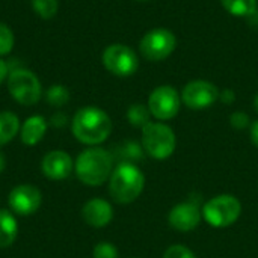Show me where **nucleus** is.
Listing matches in <instances>:
<instances>
[{
    "instance_id": "f257e3e1",
    "label": "nucleus",
    "mask_w": 258,
    "mask_h": 258,
    "mask_svg": "<svg viewBox=\"0 0 258 258\" xmlns=\"http://www.w3.org/2000/svg\"><path fill=\"white\" fill-rule=\"evenodd\" d=\"M112 132V121L109 115L94 106L77 110L73 118V133L76 139L86 145H97L104 142Z\"/></svg>"
},
{
    "instance_id": "f03ea898",
    "label": "nucleus",
    "mask_w": 258,
    "mask_h": 258,
    "mask_svg": "<svg viewBox=\"0 0 258 258\" xmlns=\"http://www.w3.org/2000/svg\"><path fill=\"white\" fill-rule=\"evenodd\" d=\"M113 157L103 148H88L76 160V175L88 186H100L112 175Z\"/></svg>"
},
{
    "instance_id": "7ed1b4c3",
    "label": "nucleus",
    "mask_w": 258,
    "mask_h": 258,
    "mask_svg": "<svg viewBox=\"0 0 258 258\" xmlns=\"http://www.w3.org/2000/svg\"><path fill=\"white\" fill-rule=\"evenodd\" d=\"M145 177L133 163H119L109 178V192L119 204L133 203L144 190Z\"/></svg>"
},
{
    "instance_id": "20e7f679",
    "label": "nucleus",
    "mask_w": 258,
    "mask_h": 258,
    "mask_svg": "<svg viewBox=\"0 0 258 258\" xmlns=\"http://www.w3.org/2000/svg\"><path fill=\"white\" fill-rule=\"evenodd\" d=\"M175 133L162 122H148L142 128V148L153 159H168L175 150Z\"/></svg>"
},
{
    "instance_id": "39448f33",
    "label": "nucleus",
    "mask_w": 258,
    "mask_h": 258,
    "mask_svg": "<svg viewBox=\"0 0 258 258\" xmlns=\"http://www.w3.org/2000/svg\"><path fill=\"white\" fill-rule=\"evenodd\" d=\"M242 212L240 201L233 195H218L212 198L203 209L204 219L216 228L233 225Z\"/></svg>"
},
{
    "instance_id": "423d86ee",
    "label": "nucleus",
    "mask_w": 258,
    "mask_h": 258,
    "mask_svg": "<svg viewBox=\"0 0 258 258\" xmlns=\"http://www.w3.org/2000/svg\"><path fill=\"white\" fill-rule=\"evenodd\" d=\"M8 89L15 101L24 106H32L39 101L42 88L38 77L29 70H12L8 76Z\"/></svg>"
},
{
    "instance_id": "0eeeda50",
    "label": "nucleus",
    "mask_w": 258,
    "mask_h": 258,
    "mask_svg": "<svg viewBox=\"0 0 258 258\" xmlns=\"http://www.w3.org/2000/svg\"><path fill=\"white\" fill-rule=\"evenodd\" d=\"M103 65L112 74L127 77L138 71L139 60L130 47L124 44H112L103 51Z\"/></svg>"
},
{
    "instance_id": "6e6552de",
    "label": "nucleus",
    "mask_w": 258,
    "mask_h": 258,
    "mask_svg": "<svg viewBox=\"0 0 258 258\" xmlns=\"http://www.w3.org/2000/svg\"><path fill=\"white\" fill-rule=\"evenodd\" d=\"M177 45V39L171 30L154 29L145 33L141 41V53L148 60H163L166 59Z\"/></svg>"
},
{
    "instance_id": "1a4fd4ad",
    "label": "nucleus",
    "mask_w": 258,
    "mask_h": 258,
    "mask_svg": "<svg viewBox=\"0 0 258 258\" xmlns=\"http://www.w3.org/2000/svg\"><path fill=\"white\" fill-rule=\"evenodd\" d=\"M180 95L172 86L156 88L148 98V109L157 119H171L180 110Z\"/></svg>"
},
{
    "instance_id": "9d476101",
    "label": "nucleus",
    "mask_w": 258,
    "mask_h": 258,
    "mask_svg": "<svg viewBox=\"0 0 258 258\" xmlns=\"http://www.w3.org/2000/svg\"><path fill=\"white\" fill-rule=\"evenodd\" d=\"M219 98L218 88L206 80H194L187 83L181 92V101L190 109H206Z\"/></svg>"
},
{
    "instance_id": "9b49d317",
    "label": "nucleus",
    "mask_w": 258,
    "mask_h": 258,
    "mask_svg": "<svg viewBox=\"0 0 258 258\" xmlns=\"http://www.w3.org/2000/svg\"><path fill=\"white\" fill-rule=\"evenodd\" d=\"M41 192L32 184H20L14 187L9 194V206L11 209L23 216L35 213L41 206Z\"/></svg>"
},
{
    "instance_id": "f8f14e48",
    "label": "nucleus",
    "mask_w": 258,
    "mask_h": 258,
    "mask_svg": "<svg viewBox=\"0 0 258 258\" xmlns=\"http://www.w3.org/2000/svg\"><path fill=\"white\" fill-rule=\"evenodd\" d=\"M201 221V212L197 203L187 201L177 204L168 216L169 225L177 231H192L200 225Z\"/></svg>"
},
{
    "instance_id": "ddd939ff",
    "label": "nucleus",
    "mask_w": 258,
    "mask_h": 258,
    "mask_svg": "<svg viewBox=\"0 0 258 258\" xmlns=\"http://www.w3.org/2000/svg\"><path fill=\"white\" fill-rule=\"evenodd\" d=\"M42 174L51 180H63L73 171V160L71 156L65 151H50L44 156L41 163Z\"/></svg>"
},
{
    "instance_id": "4468645a",
    "label": "nucleus",
    "mask_w": 258,
    "mask_h": 258,
    "mask_svg": "<svg viewBox=\"0 0 258 258\" xmlns=\"http://www.w3.org/2000/svg\"><path fill=\"white\" fill-rule=\"evenodd\" d=\"M82 216L88 225L101 228L110 224L113 218V210H112V206L106 200L94 198L83 206Z\"/></svg>"
},
{
    "instance_id": "2eb2a0df",
    "label": "nucleus",
    "mask_w": 258,
    "mask_h": 258,
    "mask_svg": "<svg viewBox=\"0 0 258 258\" xmlns=\"http://www.w3.org/2000/svg\"><path fill=\"white\" fill-rule=\"evenodd\" d=\"M45 132H47V121L39 115L30 116L24 121L21 127V132H20L21 142L29 147L36 145L44 138Z\"/></svg>"
},
{
    "instance_id": "dca6fc26",
    "label": "nucleus",
    "mask_w": 258,
    "mask_h": 258,
    "mask_svg": "<svg viewBox=\"0 0 258 258\" xmlns=\"http://www.w3.org/2000/svg\"><path fill=\"white\" fill-rule=\"evenodd\" d=\"M17 234L18 225L14 215L8 210H0V248L11 246Z\"/></svg>"
},
{
    "instance_id": "f3484780",
    "label": "nucleus",
    "mask_w": 258,
    "mask_h": 258,
    "mask_svg": "<svg viewBox=\"0 0 258 258\" xmlns=\"http://www.w3.org/2000/svg\"><path fill=\"white\" fill-rule=\"evenodd\" d=\"M110 154L113 159H118L119 163H133L135 165V162L144 159V148L133 141H127V142L119 144L115 148V151Z\"/></svg>"
},
{
    "instance_id": "a211bd4d",
    "label": "nucleus",
    "mask_w": 258,
    "mask_h": 258,
    "mask_svg": "<svg viewBox=\"0 0 258 258\" xmlns=\"http://www.w3.org/2000/svg\"><path fill=\"white\" fill-rule=\"evenodd\" d=\"M20 130L18 116L12 112H0V147L15 138Z\"/></svg>"
},
{
    "instance_id": "6ab92c4d",
    "label": "nucleus",
    "mask_w": 258,
    "mask_h": 258,
    "mask_svg": "<svg viewBox=\"0 0 258 258\" xmlns=\"http://www.w3.org/2000/svg\"><path fill=\"white\" fill-rule=\"evenodd\" d=\"M222 6L236 17H246L255 12L257 0H221Z\"/></svg>"
},
{
    "instance_id": "aec40b11",
    "label": "nucleus",
    "mask_w": 258,
    "mask_h": 258,
    "mask_svg": "<svg viewBox=\"0 0 258 258\" xmlns=\"http://www.w3.org/2000/svg\"><path fill=\"white\" fill-rule=\"evenodd\" d=\"M150 109L142 106V104H133L128 112H127V119L133 127H141L144 128L150 122Z\"/></svg>"
},
{
    "instance_id": "412c9836",
    "label": "nucleus",
    "mask_w": 258,
    "mask_h": 258,
    "mask_svg": "<svg viewBox=\"0 0 258 258\" xmlns=\"http://www.w3.org/2000/svg\"><path fill=\"white\" fill-rule=\"evenodd\" d=\"M33 11L44 20L53 18L59 9V0H32Z\"/></svg>"
},
{
    "instance_id": "4be33fe9",
    "label": "nucleus",
    "mask_w": 258,
    "mask_h": 258,
    "mask_svg": "<svg viewBox=\"0 0 258 258\" xmlns=\"http://www.w3.org/2000/svg\"><path fill=\"white\" fill-rule=\"evenodd\" d=\"M47 101L54 106V107H60L63 104L68 103L70 100V92L65 86L62 85H53L48 91H47V95H45Z\"/></svg>"
},
{
    "instance_id": "5701e85b",
    "label": "nucleus",
    "mask_w": 258,
    "mask_h": 258,
    "mask_svg": "<svg viewBox=\"0 0 258 258\" xmlns=\"http://www.w3.org/2000/svg\"><path fill=\"white\" fill-rule=\"evenodd\" d=\"M14 47V33L12 30L5 24L0 23V56H5L11 53Z\"/></svg>"
},
{
    "instance_id": "b1692460",
    "label": "nucleus",
    "mask_w": 258,
    "mask_h": 258,
    "mask_svg": "<svg viewBox=\"0 0 258 258\" xmlns=\"http://www.w3.org/2000/svg\"><path fill=\"white\" fill-rule=\"evenodd\" d=\"M92 255L94 258H118V249L109 242H101L95 245Z\"/></svg>"
},
{
    "instance_id": "393cba45",
    "label": "nucleus",
    "mask_w": 258,
    "mask_h": 258,
    "mask_svg": "<svg viewBox=\"0 0 258 258\" xmlns=\"http://www.w3.org/2000/svg\"><path fill=\"white\" fill-rule=\"evenodd\" d=\"M163 258H197V257H195V254H194L189 248H186V246H183V245H172V246H169V248L165 251Z\"/></svg>"
},
{
    "instance_id": "a878e982",
    "label": "nucleus",
    "mask_w": 258,
    "mask_h": 258,
    "mask_svg": "<svg viewBox=\"0 0 258 258\" xmlns=\"http://www.w3.org/2000/svg\"><path fill=\"white\" fill-rule=\"evenodd\" d=\"M248 124H249V118L245 113L236 112L234 115H231V125L234 128H245L248 127Z\"/></svg>"
},
{
    "instance_id": "bb28decb",
    "label": "nucleus",
    "mask_w": 258,
    "mask_h": 258,
    "mask_svg": "<svg viewBox=\"0 0 258 258\" xmlns=\"http://www.w3.org/2000/svg\"><path fill=\"white\" fill-rule=\"evenodd\" d=\"M67 122H68V118H67V115L63 113V112H57V113H54L51 118H50V124L53 125V127H59V128H62V127H65L67 125Z\"/></svg>"
},
{
    "instance_id": "cd10ccee",
    "label": "nucleus",
    "mask_w": 258,
    "mask_h": 258,
    "mask_svg": "<svg viewBox=\"0 0 258 258\" xmlns=\"http://www.w3.org/2000/svg\"><path fill=\"white\" fill-rule=\"evenodd\" d=\"M8 71H9V70H8V63H6L5 60L0 59V85H2L3 80L8 77Z\"/></svg>"
},
{
    "instance_id": "c85d7f7f",
    "label": "nucleus",
    "mask_w": 258,
    "mask_h": 258,
    "mask_svg": "<svg viewBox=\"0 0 258 258\" xmlns=\"http://www.w3.org/2000/svg\"><path fill=\"white\" fill-rule=\"evenodd\" d=\"M251 139H252L254 145L258 147V121H255V122L251 125Z\"/></svg>"
},
{
    "instance_id": "c756f323",
    "label": "nucleus",
    "mask_w": 258,
    "mask_h": 258,
    "mask_svg": "<svg viewBox=\"0 0 258 258\" xmlns=\"http://www.w3.org/2000/svg\"><path fill=\"white\" fill-rule=\"evenodd\" d=\"M5 166H6V159H5V156H3V153L0 151V174L3 172V169H5Z\"/></svg>"
},
{
    "instance_id": "7c9ffc66",
    "label": "nucleus",
    "mask_w": 258,
    "mask_h": 258,
    "mask_svg": "<svg viewBox=\"0 0 258 258\" xmlns=\"http://www.w3.org/2000/svg\"><path fill=\"white\" fill-rule=\"evenodd\" d=\"M254 106H255V109L258 110V94L255 95V98H254Z\"/></svg>"
},
{
    "instance_id": "2f4dec72",
    "label": "nucleus",
    "mask_w": 258,
    "mask_h": 258,
    "mask_svg": "<svg viewBox=\"0 0 258 258\" xmlns=\"http://www.w3.org/2000/svg\"><path fill=\"white\" fill-rule=\"evenodd\" d=\"M138 2H147V0H138Z\"/></svg>"
}]
</instances>
